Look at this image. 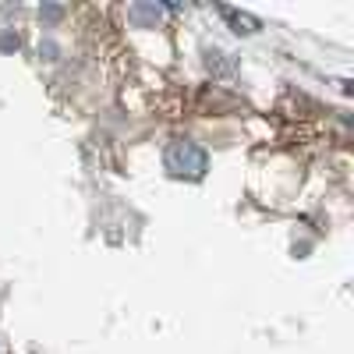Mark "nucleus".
Masks as SVG:
<instances>
[{
	"label": "nucleus",
	"mask_w": 354,
	"mask_h": 354,
	"mask_svg": "<svg viewBox=\"0 0 354 354\" xmlns=\"http://www.w3.org/2000/svg\"><path fill=\"white\" fill-rule=\"evenodd\" d=\"M167 163H170L177 174H185V167H188V174H192V177H198V174L205 170V153H202V149H195L192 142H185V145L177 142L174 149L167 153Z\"/></svg>",
	"instance_id": "nucleus-1"
},
{
	"label": "nucleus",
	"mask_w": 354,
	"mask_h": 354,
	"mask_svg": "<svg viewBox=\"0 0 354 354\" xmlns=\"http://www.w3.org/2000/svg\"><path fill=\"white\" fill-rule=\"evenodd\" d=\"M220 15L234 25V32H255V28H259V21L252 15H238V11H230V8H223Z\"/></svg>",
	"instance_id": "nucleus-2"
}]
</instances>
